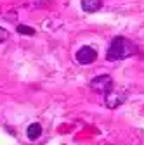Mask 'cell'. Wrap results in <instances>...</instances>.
I'll return each instance as SVG.
<instances>
[{
    "label": "cell",
    "instance_id": "5b68a950",
    "mask_svg": "<svg viewBox=\"0 0 144 145\" xmlns=\"http://www.w3.org/2000/svg\"><path fill=\"white\" fill-rule=\"evenodd\" d=\"M101 5H102L101 0H82V9L85 12H96L101 9Z\"/></svg>",
    "mask_w": 144,
    "mask_h": 145
},
{
    "label": "cell",
    "instance_id": "ba28073f",
    "mask_svg": "<svg viewBox=\"0 0 144 145\" xmlns=\"http://www.w3.org/2000/svg\"><path fill=\"white\" fill-rule=\"evenodd\" d=\"M7 38V31L5 29H2V40H5Z\"/></svg>",
    "mask_w": 144,
    "mask_h": 145
},
{
    "label": "cell",
    "instance_id": "6da1fadb",
    "mask_svg": "<svg viewBox=\"0 0 144 145\" xmlns=\"http://www.w3.org/2000/svg\"><path fill=\"white\" fill-rule=\"evenodd\" d=\"M132 52H134V47L125 38L116 36V38L111 42L110 48H108L106 57H108V61H118V59H123V57H129Z\"/></svg>",
    "mask_w": 144,
    "mask_h": 145
},
{
    "label": "cell",
    "instance_id": "7a4b0ae2",
    "mask_svg": "<svg viewBox=\"0 0 144 145\" xmlns=\"http://www.w3.org/2000/svg\"><path fill=\"white\" fill-rule=\"evenodd\" d=\"M90 86L97 93H108V92H111V88H113V80H111V76L102 74V76L94 78L90 81Z\"/></svg>",
    "mask_w": 144,
    "mask_h": 145
},
{
    "label": "cell",
    "instance_id": "52a82bcc",
    "mask_svg": "<svg viewBox=\"0 0 144 145\" xmlns=\"http://www.w3.org/2000/svg\"><path fill=\"white\" fill-rule=\"evenodd\" d=\"M17 33H24V35H33L35 31L28 26H17Z\"/></svg>",
    "mask_w": 144,
    "mask_h": 145
},
{
    "label": "cell",
    "instance_id": "277c9868",
    "mask_svg": "<svg viewBox=\"0 0 144 145\" xmlns=\"http://www.w3.org/2000/svg\"><path fill=\"white\" fill-rule=\"evenodd\" d=\"M122 102H123V95L122 93H116V92H113V90L106 93V105L108 107H118Z\"/></svg>",
    "mask_w": 144,
    "mask_h": 145
},
{
    "label": "cell",
    "instance_id": "3957f363",
    "mask_svg": "<svg viewBox=\"0 0 144 145\" xmlns=\"http://www.w3.org/2000/svg\"><path fill=\"white\" fill-rule=\"evenodd\" d=\"M96 57H97V54L92 47H82L77 52V61L80 64H90V62L96 61Z\"/></svg>",
    "mask_w": 144,
    "mask_h": 145
},
{
    "label": "cell",
    "instance_id": "8992f818",
    "mask_svg": "<svg viewBox=\"0 0 144 145\" xmlns=\"http://www.w3.org/2000/svg\"><path fill=\"white\" fill-rule=\"evenodd\" d=\"M28 138L30 140H37L40 135H42V126L38 124V123H33V124H30L28 126Z\"/></svg>",
    "mask_w": 144,
    "mask_h": 145
}]
</instances>
